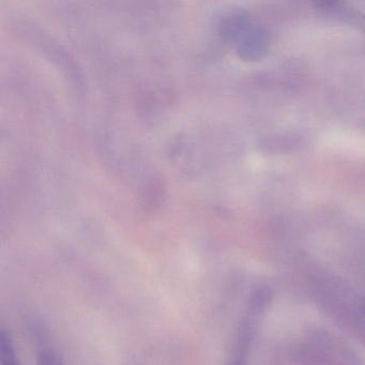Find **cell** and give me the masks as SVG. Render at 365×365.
I'll list each match as a JSON object with an SVG mask.
<instances>
[{
	"label": "cell",
	"mask_w": 365,
	"mask_h": 365,
	"mask_svg": "<svg viewBox=\"0 0 365 365\" xmlns=\"http://www.w3.org/2000/svg\"><path fill=\"white\" fill-rule=\"evenodd\" d=\"M269 298H270V292L266 288L258 290L252 297L249 309H247V314L241 324L240 330H239L237 344L235 346L234 354H232L230 365H247L252 339H253L254 333L257 328L260 315L268 305Z\"/></svg>",
	"instance_id": "cell-1"
},
{
	"label": "cell",
	"mask_w": 365,
	"mask_h": 365,
	"mask_svg": "<svg viewBox=\"0 0 365 365\" xmlns=\"http://www.w3.org/2000/svg\"><path fill=\"white\" fill-rule=\"evenodd\" d=\"M243 35L240 48L243 57L250 61L262 58L268 52V33L262 27H253L247 24Z\"/></svg>",
	"instance_id": "cell-2"
},
{
	"label": "cell",
	"mask_w": 365,
	"mask_h": 365,
	"mask_svg": "<svg viewBox=\"0 0 365 365\" xmlns=\"http://www.w3.org/2000/svg\"><path fill=\"white\" fill-rule=\"evenodd\" d=\"M318 9L328 14L329 16H335L339 21L358 27L365 33V14L354 8L350 7L348 4L339 1H324L318 4Z\"/></svg>",
	"instance_id": "cell-3"
},
{
	"label": "cell",
	"mask_w": 365,
	"mask_h": 365,
	"mask_svg": "<svg viewBox=\"0 0 365 365\" xmlns=\"http://www.w3.org/2000/svg\"><path fill=\"white\" fill-rule=\"evenodd\" d=\"M37 361L38 365H63L56 348L44 337L37 344Z\"/></svg>",
	"instance_id": "cell-4"
},
{
	"label": "cell",
	"mask_w": 365,
	"mask_h": 365,
	"mask_svg": "<svg viewBox=\"0 0 365 365\" xmlns=\"http://www.w3.org/2000/svg\"><path fill=\"white\" fill-rule=\"evenodd\" d=\"M0 346H1V365H21L16 356L14 341L5 330L1 332Z\"/></svg>",
	"instance_id": "cell-5"
},
{
	"label": "cell",
	"mask_w": 365,
	"mask_h": 365,
	"mask_svg": "<svg viewBox=\"0 0 365 365\" xmlns=\"http://www.w3.org/2000/svg\"><path fill=\"white\" fill-rule=\"evenodd\" d=\"M363 309H364V312H365V302L363 303Z\"/></svg>",
	"instance_id": "cell-6"
}]
</instances>
